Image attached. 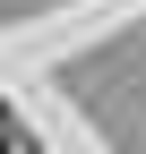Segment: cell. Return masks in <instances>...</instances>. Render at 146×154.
Segmentation results:
<instances>
[{"label": "cell", "instance_id": "cell-1", "mask_svg": "<svg viewBox=\"0 0 146 154\" xmlns=\"http://www.w3.org/2000/svg\"><path fill=\"white\" fill-rule=\"evenodd\" d=\"M0 154H9V128H0Z\"/></svg>", "mask_w": 146, "mask_h": 154}]
</instances>
